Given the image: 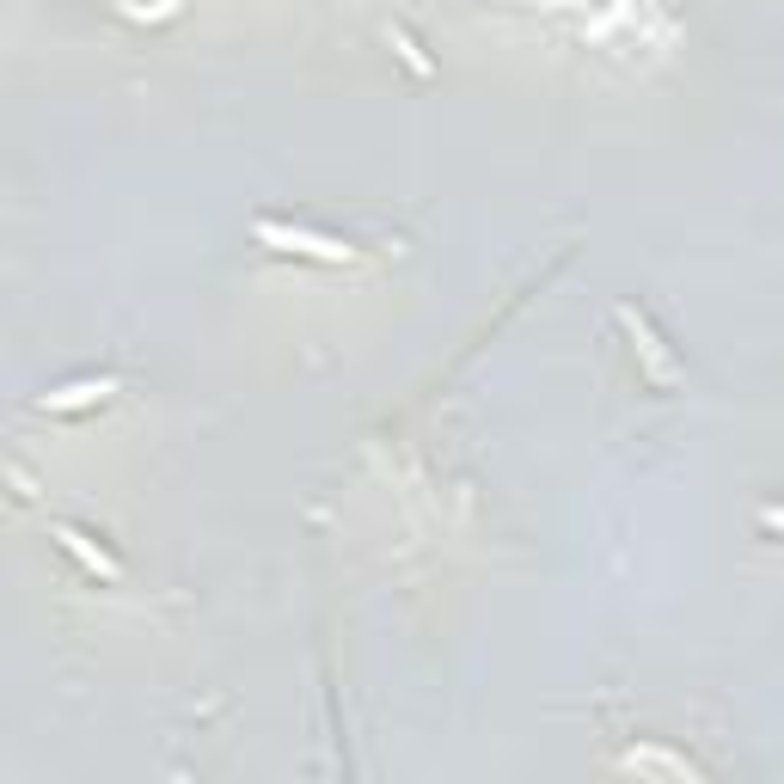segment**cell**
<instances>
[{"mask_svg": "<svg viewBox=\"0 0 784 784\" xmlns=\"http://www.w3.org/2000/svg\"><path fill=\"white\" fill-rule=\"evenodd\" d=\"M619 319H625V331H631V337H637V350H644V356H650V368H656V374H662V380H668V356H662V350H656V337H650V325H644V319H637V313H631V307H619Z\"/></svg>", "mask_w": 784, "mask_h": 784, "instance_id": "cell-4", "label": "cell"}, {"mask_svg": "<svg viewBox=\"0 0 784 784\" xmlns=\"http://www.w3.org/2000/svg\"><path fill=\"white\" fill-rule=\"evenodd\" d=\"M56 539H62V546H68V552H74L86 570H98V576H117V564H111L105 552H92V546H86V533H74V527H56Z\"/></svg>", "mask_w": 784, "mask_h": 784, "instance_id": "cell-3", "label": "cell"}, {"mask_svg": "<svg viewBox=\"0 0 784 784\" xmlns=\"http://www.w3.org/2000/svg\"><path fill=\"white\" fill-rule=\"evenodd\" d=\"M258 239L276 245V252H294V258H319V264H350L356 245H343L331 233H307V227H282V221H258Z\"/></svg>", "mask_w": 784, "mask_h": 784, "instance_id": "cell-1", "label": "cell"}, {"mask_svg": "<svg viewBox=\"0 0 784 784\" xmlns=\"http://www.w3.org/2000/svg\"><path fill=\"white\" fill-rule=\"evenodd\" d=\"M117 392V374H98V380H74V386H62V392H43V411H86V405H105Z\"/></svg>", "mask_w": 784, "mask_h": 784, "instance_id": "cell-2", "label": "cell"}]
</instances>
